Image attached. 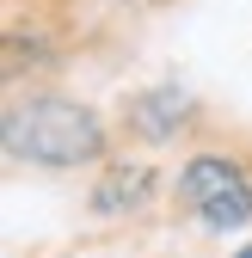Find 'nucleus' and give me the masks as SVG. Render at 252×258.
<instances>
[{"label": "nucleus", "mask_w": 252, "mask_h": 258, "mask_svg": "<svg viewBox=\"0 0 252 258\" xmlns=\"http://www.w3.org/2000/svg\"><path fill=\"white\" fill-rule=\"evenodd\" d=\"M148 190H154V172H148V166H123L111 184H99V197H92V203L111 215V209H136V203H148Z\"/></svg>", "instance_id": "20e7f679"}, {"label": "nucleus", "mask_w": 252, "mask_h": 258, "mask_svg": "<svg viewBox=\"0 0 252 258\" xmlns=\"http://www.w3.org/2000/svg\"><path fill=\"white\" fill-rule=\"evenodd\" d=\"M178 190H184V203H191L209 228H240L252 215V178L234 160H222V154H197L191 166H184Z\"/></svg>", "instance_id": "f03ea898"}, {"label": "nucleus", "mask_w": 252, "mask_h": 258, "mask_svg": "<svg viewBox=\"0 0 252 258\" xmlns=\"http://www.w3.org/2000/svg\"><path fill=\"white\" fill-rule=\"evenodd\" d=\"M240 258H252V246H246V252H240Z\"/></svg>", "instance_id": "39448f33"}, {"label": "nucleus", "mask_w": 252, "mask_h": 258, "mask_svg": "<svg viewBox=\"0 0 252 258\" xmlns=\"http://www.w3.org/2000/svg\"><path fill=\"white\" fill-rule=\"evenodd\" d=\"M7 148L31 166H86L105 148V129L74 99H31L7 123Z\"/></svg>", "instance_id": "f257e3e1"}, {"label": "nucleus", "mask_w": 252, "mask_h": 258, "mask_svg": "<svg viewBox=\"0 0 252 258\" xmlns=\"http://www.w3.org/2000/svg\"><path fill=\"white\" fill-rule=\"evenodd\" d=\"M172 117H184V92L166 86V92H148V99H136V129L142 136H172Z\"/></svg>", "instance_id": "7ed1b4c3"}]
</instances>
